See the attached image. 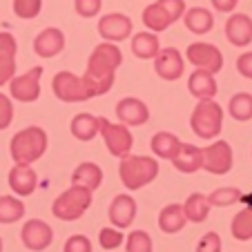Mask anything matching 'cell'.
<instances>
[{
  "mask_svg": "<svg viewBox=\"0 0 252 252\" xmlns=\"http://www.w3.org/2000/svg\"><path fill=\"white\" fill-rule=\"evenodd\" d=\"M40 78H43V67H32L20 76H14L9 81L11 98L20 103H33L40 96Z\"/></svg>",
  "mask_w": 252,
  "mask_h": 252,
  "instance_id": "cell-9",
  "label": "cell"
},
{
  "mask_svg": "<svg viewBox=\"0 0 252 252\" xmlns=\"http://www.w3.org/2000/svg\"><path fill=\"white\" fill-rule=\"evenodd\" d=\"M100 7H103V0H74V9L81 18H94L98 16Z\"/></svg>",
  "mask_w": 252,
  "mask_h": 252,
  "instance_id": "cell-37",
  "label": "cell"
},
{
  "mask_svg": "<svg viewBox=\"0 0 252 252\" xmlns=\"http://www.w3.org/2000/svg\"><path fill=\"white\" fill-rule=\"evenodd\" d=\"M98 241L105 250H116L123 243V232L119 228H103L98 234Z\"/></svg>",
  "mask_w": 252,
  "mask_h": 252,
  "instance_id": "cell-36",
  "label": "cell"
},
{
  "mask_svg": "<svg viewBox=\"0 0 252 252\" xmlns=\"http://www.w3.org/2000/svg\"><path fill=\"white\" fill-rule=\"evenodd\" d=\"M186 223H188L186 210H183V205H179V203L165 205V208L161 210V214H158V228H161L165 234L181 232V230L186 228Z\"/></svg>",
  "mask_w": 252,
  "mask_h": 252,
  "instance_id": "cell-23",
  "label": "cell"
},
{
  "mask_svg": "<svg viewBox=\"0 0 252 252\" xmlns=\"http://www.w3.org/2000/svg\"><path fill=\"white\" fill-rule=\"evenodd\" d=\"M25 217V203L16 196H0V223H16Z\"/></svg>",
  "mask_w": 252,
  "mask_h": 252,
  "instance_id": "cell-31",
  "label": "cell"
},
{
  "mask_svg": "<svg viewBox=\"0 0 252 252\" xmlns=\"http://www.w3.org/2000/svg\"><path fill=\"white\" fill-rule=\"evenodd\" d=\"M121 181L127 190H141V188L150 186L158 174V161L152 157H127L121 158L119 165Z\"/></svg>",
  "mask_w": 252,
  "mask_h": 252,
  "instance_id": "cell-3",
  "label": "cell"
},
{
  "mask_svg": "<svg viewBox=\"0 0 252 252\" xmlns=\"http://www.w3.org/2000/svg\"><path fill=\"white\" fill-rule=\"evenodd\" d=\"M237 2L239 0H212V7L217 11H221V14H230V11H234Z\"/></svg>",
  "mask_w": 252,
  "mask_h": 252,
  "instance_id": "cell-42",
  "label": "cell"
},
{
  "mask_svg": "<svg viewBox=\"0 0 252 252\" xmlns=\"http://www.w3.org/2000/svg\"><path fill=\"white\" fill-rule=\"evenodd\" d=\"M154 71H157L158 78H163V81L181 78L183 71H186V61H183L181 52L174 47L158 49V54L154 56Z\"/></svg>",
  "mask_w": 252,
  "mask_h": 252,
  "instance_id": "cell-12",
  "label": "cell"
},
{
  "mask_svg": "<svg viewBox=\"0 0 252 252\" xmlns=\"http://www.w3.org/2000/svg\"><path fill=\"white\" fill-rule=\"evenodd\" d=\"M98 33L107 43H121L132 36V20L125 14H107L98 20Z\"/></svg>",
  "mask_w": 252,
  "mask_h": 252,
  "instance_id": "cell-14",
  "label": "cell"
},
{
  "mask_svg": "<svg viewBox=\"0 0 252 252\" xmlns=\"http://www.w3.org/2000/svg\"><path fill=\"white\" fill-rule=\"evenodd\" d=\"M237 69L241 76L252 78V52H246L237 58Z\"/></svg>",
  "mask_w": 252,
  "mask_h": 252,
  "instance_id": "cell-41",
  "label": "cell"
},
{
  "mask_svg": "<svg viewBox=\"0 0 252 252\" xmlns=\"http://www.w3.org/2000/svg\"><path fill=\"white\" fill-rule=\"evenodd\" d=\"M158 49H161V45H158V38L154 32H141L132 38V54L141 61L154 58L158 54Z\"/></svg>",
  "mask_w": 252,
  "mask_h": 252,
  "instance_id": "cell-26",
  "label": "cell"
},
{
  "mask_svg": "<svg viewBox=\"0 0 252 252\" xmlns=\"http://www.w3.org/2000/svg\"><path fill=\"white\" fill-rule=\"evenodd\" d=\"M45 150H47V134L38 125H32V127L16 132L9 143L11 158H14V163H20V165H32L33 161H38L43 157Z\"/></svg>",
  "mask_w": 252,
  "mask_h": 252,
  "instance_id": "cell-2",
  "label": "cell"
},
{
  "mask_svg": "<svg viewBox=\"0 0 252 252\" xmlns=\"http://www.w3.org/2000/svg\"><path fill=\"white\" fill-rule=\"evenodd\" d=\"M20 237H23V243L33 252H43L52 246L54 241V232L45 221L40 219H32L23 225L20 230Z\"/></svg>",
  "mask_w": 252,
  "mask_h": 252,
  "instance_id": "cell-13",
  "label": "cell"
},
{
  "mask_svg": "<svg viewBox=\"0 0 252 252\" xmlns=\"http://www.w3.org/2000/svg\"><path fill=\"white\" fill-rule=\"evenodd\" d=\"M225 38L234 47H248L252 43V18L246 14H232L225 23Z\"/></svg>",
  "mask_w": 252,
  "mask_h": 252,
  "instance_id": "cell-17",
  "label": "cell"
},
{
  "mask_svg": "<svg viewBox=\"0 0 252 252\" xmlns=\"http://www.w3.org/2000/svg\"><path fill=\"white\" fill-rule=\"evenodd\" d=\"M186 56L196 69H205L210 74H219L221 67H223V54H221V49L210 43H192L188 47Z\"/></svg>",
  "mask_w": 252,
  "mask_h": 252,
  "instance_id": "cell-10",
  "label": "cell"
},
{
  "mask_svg": "<svg viewBox=\"0 0 252 252\" xmlns=\"http://www.w3.org/2000/svg\"><path fill=\"white\" fill-rule=\"evenodd\" d=\"M208 201L210 205H217V208H228V205H234L241 201V190H237V188H219V190H214L208 196Z\"/></svg>",
  "mask_w": 252,
  "mask_h": 252,
  "instance_id": "cell-33",
  "label": "cell"
},
{
  "mask_svg": "<svg viewBox=\"0 0 252 252\" xmlns=\"http://www.w3.org/2000/svg\"><path fill=\"white\" fill-rule=\"evenodd\" d=\"M181 148V141L172 132H157L152 136V152L161 158H172Z\"/></svg>",
  "mask_w": 252,
  "mask_h": 252,
  "instance_id": "cell-29",
  "label": "cell"
},
{
  "mask_svg": "<svg viewBox=\"0 0 252 252\" xmlns=\"http://www.w3.org/2000/svg\"><path fill=\"white\" fill-rule=\"evenodd\" d=\"M52 92L63 103H83L92 98L83 83V76H76L71 71H58L52 81Z\"/></svg>",
  "mask_w": 252,
  "mask_h": 252,
  "instance_id": "cell-8",
  "label": "cell"
},
{
  "mask_svg": "<svg viewBox=\"0 0 252 252\" xmlns=\"http://www.w3.org/2000/svg\"><path fill=\"white\" fill-rule=\"evenodd\" d=\"M65 252H92V241L83 234H74L65 241Z\"/></svg>",
  "mask_w": 252,
  "mask_h": 252,
  "instance_id": "cell-39",
  "label": "cell"
},
{
  "mask_svg": "<svg viewBox=\"0 0 252 252\" xmlns=\"http://www.w3.org/2000/svg\"><path fill=\"white\" fill-rule=\"evenodd\" d=\"M11 119H14V105L5 94H0V132L9 127Z\"/></svg>",
  "mask_w": 252,
  "mask_h": 252,
  "instance_id": "cell-40",
  "label": "cell"
},
{
  "mask_svg": "<svg viewBox=\"0 0 252 252\" xmlns=\"http://www.w3.org/2000/svg\"><path fill=\"white\" fill-rule=\"evenodd\" d=\"M36 183H38V176L32 170V165H20L16 163L9 172V188L16 192L18 196H29L36 190Z\"/></svg>",
  "mask_w": 252,
  "mask_h": 252,
  "instance_id": "cell-20",
  "label": "cell"
},
{
  "mask_svg": "<svg viewBox=\"0 0 252 252\" xmlns=\"http://www.w3.org/2000/svg\"><path fill=\"white\" fill-rule=\"evenodd\" d=\"M110 221L114 228H129L134 223V217H136V201L129 194H119L114 196V201L110 203Z\"/></svg>",
  "mask_w": 252,
  "mask_h": 252,
  "instance_id": "cell-18",
  "label": "cell"
},
{
  "mask_svg": "<svg viewBox=\"0 0 252 252\" xmlns=\"http://www.w3.org/2000/svg\"><path fill=\"white\" fill-rule=\"evenodd\" d=\"M183 23H186V27L190 29L192 33L203 36V33L212 32L214 16H212V11L203 9V7H192V9H188L186 14H183Z\"/></svg>",
  "mask_w": 252,
  "mask_h": 252,
  "instance_id": "cell-24",
  "label": "cell"
},
{
  "mask_svg": "<svg viewBox=\"0 0 252 252\" xmlns=\"http://www.w3.org/2000/svg\"><path fill=\"white\" fill-rule=\"evenodd\" d=\"M103 183V170L96 163H81L71 174V186H83L87 190H98Z\"/></svg>",
  "mask_w": 252,
  "mask_h": 252,
  "instance_id": "cell-25",
  "label": "cell"
},
{
  "mask_svg": "<svg viewBox=\"0 0 252 252\" xmlns=\"http://www.w3.org/2000/svg\"><path fill=\"white\" fill-rule=\"evenodd\" d=\"M174 163V167L183 174H192V172L201 170L203 167V150H199L196 145H188V143H181V148L174 157L170 158Z\"/></svg>",
  "mask_w": 252,
  "mask_h": 252,
  "instance_id": "cell-21",
  "label": "cell"
},
{
  "mask_svg": "<svg viewBox=\"0 0 252 252\" xmlns=\"http://www.w3.org/2000/svg\"><path fill=\"white\" fill-rule=\"evenodd\" d=\"M232 148L225 141L210 143L208 148H203V170L210 174H228L232 170Z\"/></svg>",
  "mask_w": 252,
  "mask_h": 252,
  "instance_id": "cell-11",
  "label": "cell"
},
{
  "mask_svg": "<svg viewBox=\"0 0 252 252\" xmlns=\"http://www.w3.org/2000/svg\"><path fill=\"white\" fill-rule=\"evenodd\" d=\"M123 63V54L114 43H100L94 47L90 61H87V69L83 74V83H85L90 96H103L112 90L114 85L116 69Z\"/></svg>",
  "mask_w": 252,
  "mask_h": 252,
  "instance_id": "cell-1",
  "label": "cell"
},
{
  "mask_svg": "<svg viewBox=\"0 0 252 252\" xmlns=\"http://www.w3.org/2000/svg\"><path fill=\"white\" fill-rule=\"evenodd\" d=\"M190 125L192 132L199 138H203V141L217 138L221 134V127H223V110H221V105L212 98L199 100L196 107L192 110Z\"/></svg>",
  "mask_w": 252,
  "mask_h": 252,
  "instance_id": "cell-4",
  "label": "cell"
},
{
  "mask_svg": "<svg viewBox=\"0 0 252 252\" xmlns=\"http://www.w3.org/2000/svg\"><path fill=\"white\" fill-rule=\"evenodd\" d=\"M0 252H2V239H0Z\"/></svg>",
  "mask_w": 252,
  "mask_h": 252,
  "instance_id": "cell-43",
  "label": "cell"
},
{
  "mask_svg": "<svg viewBox=\"0 0 252 252\" xmlns=\"http://www.w3.org/2000/svg\"><path fill=\"white\" fill-rule=\"evenodd\" d=\"M183 14H186V2L183 0H157V2L145 7V11H143V25L154 33L165 32Z\"/></svg>",
  "mask_w": 252,
  "mask_h": 252,
  "instance_id": "cell-6",
  "label": "cell"
},
{
  "mask_svg": "<svg viewBox=\"0 0 252 252\" xmlns=\"http://www.w3.org/2000/svg\"><path fill=\"white\" fill-rule=\"evenodd\" d=\"M188 90H190V94L194 98L203 100V98H214L219 87H217V81H214V74H210L205 69H196L192 71L190 81H188Z\"/></svg>",
  "mask_w": 252,
  "mask_h": 252,
  "instance_id": "cell-22",
  "label": "cell"
},
{
  "mask_svg": "<svg viewBox=\"0 0 252 252\" xmlns=\"http://www.w3.org/2000/svg\"><path fill=\"white\" fill-rule=\"evenodd\" d=\"M125 252H152V237L143 230H134L127 237Z\"/></svg>",
  "mask_w": 252,
  "mask_h": 252,
  "instance_id": "cell-34",
  "label": "cell"
},
{
  "mask_svg": "<svg viewBox=\"0 0 252 252\" xmlns=\"http://www.w3.org/2000/svg\"><path fill=\"white\" fill-rule=\"evenodd\" d=\"M183 210H186L188 221H192V223H203L210 214V201H208V196L196 192V194L188 196V201L183 203Z\"/></svg>",
  "mask_w": 252,
  "mask_h": 252,
  "instance_id": "cell-28",
  "label": "cell"
},
{
  "mask_svg": "<svg viewBox=\"0 0 252 252\" xmlns=\"http://www.w3.org/2000/svg\"><path fill=\"white\" fill-rule=\"evenodd\" d=\"M90 205H92V190H87L83 186H71L69 190H65L54 201L52 212L61 221H76L87 212Z\"/></svg>",
  "mask_w": 252,
  "mask_h": 252,
  "instance_id": "cell-5",
  "label": "cell"
},
{
  "mask_svg": "<svg viewBox=\"0 0 252 252\" xmlns=\"http://www.w3.org/2000/svg\"><path fill=\"white\" fill-rule=\"evenodd\" d=\"M228 112L234 121H241V123L250 121L252 119V94H246V92L234 94L228 103Z\"/></svg>",
  "mask_w": 252,
  "mask_h": 252,
  "instance_id": "cell-30",
  "label": "cell"
},
{
  "mask_svg": "<svg viewBox=\"0 0 252 252\" xmlns=\"http://www.w3.org/2000/svg\"><path fill=\"white\" fill-rule=\"evenodd\" d=\"M43 0H14V14L23 20H32L40 14Z\"/></svg>",
  "mask_w": 252,
  "mask_h": 252,
  "instance_id": "cell-35",
  "label": "cell"
},
{
  "mask_svg": "<svg viewBox=\"0 0 252 252\" xmlns=\"http://www.w3.org/2000/svg\"><path fill=\"white\" fill-rule=\"evenodd\" d=\"M194 252H221V237L217 232H208L201 237V241L196 243Z\"/></svg>",
  "mask_w": 252,
  "mask_h": 252,
  "instance_id": "cell-38",
  "label": "cell"
},
{
  "mask_svg": "<svg viewBox=\"0 0 252 252\" xmlns=\"http://www.w3.org/2000/svg\"><path fill=\"white\" fill-rule=\"evenodd\" d=\"M16 52L18 43L9 32H0V87L16 76Z\"/></svg>",
  "mask_w": 252,
  "mask_h": 252,
  "instance_id": "cell-15",
  "label": "cell"
},
{
  "mask_svg": "<svg viewBox=\"0 0 252 252\" xmlns=\"http://www.w3.org/2000/svg\"><path fill=\"white\" fill-rule=\"evenodd\" d=\"M65 49V33L58 27H47L33 38V52L40 58H54Z\"/></svg>",
  "mask_w": 252,
  "mask_h": 252,
  "instance_id": "cell-16",
  "label": "cell"
},
{
  "mask_svg": "<svg viewBox=\"0 0 252 252\" xmlns=\"http://www.w3.org/2000/svg\"><path fill=\"white\" fill-rule=\"evenodd\" d=\"M116 116H119V121L123 125H143V123H148L150 119V110H148V105L143 103L141 98H123L119 100V105H116Z\"/></svg>",
  "mask_w": 252,
  "mask_h": 252,
  "instance_id": "cell-19",
  "label": "cell"
},
{
  "mask_svg": "<svg viewBox=\"0 0 252 252\" xmlns=\"http://www.w3.org/2000/svg\"><path fill=\"white\" fill-rule=\"evenodd\" d=\"M98 132L100 136H103L105 141V148L110 150L112 157H127L129 150H132L134 145V136L129 134L127 125L123 123H110L107 119H103V116H98Z\"/></svg>",
  "mask_w": 252,
  "mask_h": 252,
  "instance_id": "cell-7",
  "label": "cell"
},
{
  "mask_svg": "<svg viewBox=\"0 0 252 252\" xmlns=\"http://www.w3.org/2000/svg\"><path fill=\"white\" fill-rule=\"evenodd\" d=\"M71 134L78 141H92L98 134V116H92L87 112L74 116V121H71Z\"/></svg>",
  "mask_w": 252,
  "mask_h": 252,
  "instance_id": "cell-27",
  "label": "cell"
},
{
  "mask_svg": "<svg viewBox=\"0 0 252 252\" xmlns=\"http://www.w3.org/2000/svg\"><path fill=\"white\" fill-rule=\"evenodd\" d=\"M232 237L239 241H250L252 239V205L243 208L241 212L232 219Z\"/></svg>",
  "mask_w": 252,
  "mask_h": 252,
  "instance_id": "cell-32",
  "label": "cell"
}]
</instances>
